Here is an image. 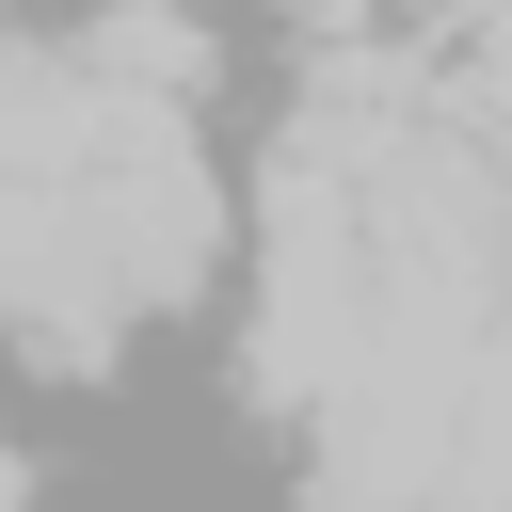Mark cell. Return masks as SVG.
I'll return each mask as SVG.
<instances>
[{
    "label": "cell",
    "instance_id": "obj_3",
    "mask_svg": "<svg viewBox=\"0 0 512 512\" xmlns=\"http://www.w3.org/2000/svg\"><path fill=\"white\" fill-rule=\"evenodd\" d=\"M480 144H496V160H512V0H496V16H480Z\"/></svg>",
    "mask_w": 512,
    "mask_h": 512
},
{
    "label": "cell",
    "instance_id": "obj_1",
    "mask_svg": "<svg viewBox=\"0 0 512 512\" xmlns=\"http://www.w3.org/2000/svg\"><path fill=\"white\" fill-rule=\"evenodd\" d=\"M112 144V96L80 80V48H0V176H80Z\"/></svg>",
    "mask_w": 512,
    "mask_h": 512
},
{
    "label": "cell",
    "instance_id": "obj_4",
    "mask_svg": "<svg viewBox=\"0 0 512 512\" xmlns=\"http://www.w3.org/2000/svg\"><path fill=\"white\" fill-rule=\"evenodd\" d=\"M0 512H32V464H16V448H0Z\"/></svg>",
    "mask_w": 512,
    "mask_h": 512
},
{
    "label": "cell",
    "instance_id": "obj_2",
    "mask_svg": "<svg viewBox=\"0 0 512 512\" xmlns=\"http://www.w3.org/2000/svg\"><path fill=\"white\" fill-rule=\"evenodd\" d=\"M80 80H96V96H160V112H192L208 32H192V16H160V0H112V16L80 32Z\"/></svg>",
    "mask_w": 512,
    "mask_h": 512
}]
</instances>
